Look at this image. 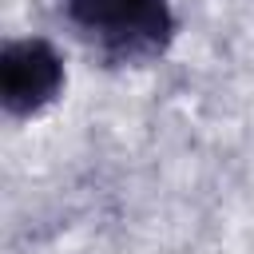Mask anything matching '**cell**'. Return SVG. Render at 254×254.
Here are the masks:
<instances>
[{
  "mask_svg": "<svg viewBox=\"0 0 254 254\" xmlns=\"http://www.w3.org/2000/svg\"><path fill=\"white\" fill-rule=\"evenodd\" d=\"M71 40L103 67H147L159 64L175 36V0H52Z\"/></svg>",
  "mask_w": 254,
  "mask_h": 254,
  "instance_id": "6da1fadb",
  "label": "cell"
},
{
  "mask_svg": "<svg viewBox=\"0 0 254 254\" xmlns=\"http://www.w3.org/2000/svg\"><path fill=\"white\" fill-rule=\"evenodd\" d=\"M67 91V60L52 36H8L0 48V107L12 123L48 115Z\"/></svg>",
  "mask_w": 254,
  "mask_h": 254,
  "instance_id": "7a4b0ae2",
  "label": "cell"
}]
</instances>
